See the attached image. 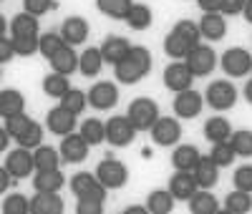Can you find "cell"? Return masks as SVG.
Here are the masks:
<instances>
[{
	"label": "cell",
	"instance_id": "obj_1",
	"mask_svg": "<svg viewBox=\"0 0 252 214\" xmlns=\"http://www.w3.org/2000/svg\"><path fill=\"white\" fill-rule=\"evenodd\" d=\"M199 43H202L199 23H194V20H179V23L169 31V35L164 38V53L172 61H187V56L192 53Z\"/></svg>",
	"mask_w": 252,
	"mask_h": 214
},
{
	"label": "cell",
	"instance_id": "obj_2",
	"mask_svg": "<svg viewBox=\"0 0 252 214\" xmlns=\"http://www.w3.org/2000/svg\"><path fill=\"white\" fill-rule=\"evenodd\" d=\"M152 51L144 48V46H134L131 53L126 56L119 66H114V73H116V81L119 83H126V86H134L139 83L141 78L149 76L152 71Z\"/></svg>",
	"mask_w": 252,
	"mask_h": 214
},
{
	"label": "cell",
	"instance_id": "obj_3",
	"mask_svg": "<svg viewBox=\"0 0 252 214\" xmlns=\"http://www.w3.org/2000/svg\"><path fill=\"white\" fill-rule=\"evenodd\" d=\"M126 116L131 119V123L136 126V131H152V126L159 121V106L149 96H139V98H134L129 103Z\"/></svg>",
	"mask_w": 252,
	"mask_h": 214
},
{
	"label": "cell",
	"instance_id": "obj_4",
	"mask_svg": "<svg viewBox=\"0 0 252 214\" xmlns=\"http://www.w3.org/2000/svg\"><path fill=\"white\" fill-rule=\"evenodd\" d=\"M71 191L73 197L81 202V199H94V202H106V186L101 184V179L96 174H91V171H78V174H73L71 179Z\"/></svg>",
	"mask_w": 252,
	"mask_h": 214
},
{
	"label": "cell",
	"instance_id": "obj_5",
	"mask_svg": "<svg viewBox=\"0 0 252 214\" xmlns=\"http://www.w3.org/2000/svg\"><path fill=\"white\" fill-rule=\"evenodd\" d=\"M220 66L227 76L242 78V76L252 73V53L247 48H227L220 58Z\"/></svg>",
	"mask_w": 252,
	"mask_h": 214
},
{
	"label": "cell",
	"instance_id": "obj_6",
	"mask_svg": "<svg viewBox=\"0 0 252 214\" xmlns=\"http://www.w3.org/2000/svg\"><path fill=\"white\" fill-rule=\"evenodd\" d=\"M204 101L212 106L215 111H227V109H232V106L237 103V89H235V83H229V81H215V83H209V89L204 93Z\"/></svg>",
	"mask_w": 252,
	"mask_h": 214
},
{
	"label": "cell",
	"instance_id": "obj_7",
	"mask_svg": "<svg viewBox=\"0 0 252 214\" xmlns=\"http://www.w3.org/2000/svg\"><path fill=\"white\" fill-rule=\"evenodd\" d=\"M96 177L101 179V184L106 189H121L129 182V169H126V164L119 161V159H103L96 166Z\"/></svg>",
	"mask_w": 252,
	"mask_h": 214
},
{
	"label": "cell",
	"instance_id": "obj_8",
	"mask_svg": "<svg viewBox=\"0 0 252 214\" xmlns=\"http://www.w3.org/2000/svg\"><path fill=\"white\" fill-rule=\"evenodd\" d=\"M136 136V126L131 123L129 116H111L106 121V141L116 149L129 146Z\"/></svg>",
	"mask_w": 252,
	"mask_h": 214
},
{
	"label": "cell",
	"instance_id": "obj_9",
	"mask_svg": "<svg viewBox=\"0 0 252 214\" xmlns=\"http://www.w3.org/2000/svg\"><path fill=\"white\" fill-rule=\"evenodd\" d=\"M3 166L10 171V174L15 179H26L33 174V169H35V156H33V149H26V146H18L13 149V152L5 154V161Z\"/></svg>",
	"mask_w": 252,
	"mask_h": 214
},
{
	"label": "cell",
	"instance_id": "obj_10",
	"mask_svg": "<svg viewBox=\"0 0 252 214\" xmlns=\"http://www.w3.org/2000/svg\"><path fill=\"white\" fill-rule=\"evenodd\" d=\"M187 66L194 73V78H204L217 68V53L212 51V46L199 43V46L187 56Z\"/></svg>",
	"mask_w": 252,
	"mask_h": 214
},
{
	"label": "cell",
	"instance_id": "obj_11",
	"mask_svg": "<svg viewBox=\"0 0 252 214\" xmlns=\"http://www.w3.org/2000/svg\"><path fill=\"white\" fill-rule=\"evenodd\" d=\"M164 86L169 91H174V93H182V91H187V89H192V83H194V73L189 71V66H187V61H174V63H169V66L164 68Z\"/></svg>",
	"mask_w": 252,
	"mask_h": 214
},
{
	"label": "cell",
	"instance_id": "obj_12",
	"mask_svg": "<svg viewBox=\"0 0 252 214\" xmlns=\"http://www.w3.org/2000/svg\"><path fill=\"white\" fill-rule=\"evenodd\" d=\"M149 134L157 146H177L182 139V123L174 116H159V121L152 126Z\"/></svg>",
	"mask_w": 252,
	"mask_h": 214
},
{
	"label": "cell",
	"instance_id": "obj_13",
	"mask_svg": "<svg viewBox=\"0 0 252 214\" xmlns=\"http://www.w3.org/2000/svg\"><path fill=\"white\" fill-rule=\"evenodd\" d=\"M61 156L66 164H81V161H86L89 159V152H91V144L81 136V131L76 134H68V136H63L61 139Z\"/></svg>",
	"mask_w": 252,
	"mask_h": 214
},
{
	"label": "cell",
	"instance_id": "obj_14",
	"mask_svg": "<svg viewBox=\"0 0 252 214\" xmlns=\"http://www.w3.org/2000/svg\"><path fill=\"white\" fill-rule=\"evenodd\" d=\"M202 106H204V96L194 89H187V91L174 96L172 109H174L177 119H197L202 114Z\"/></svg>",
	"mask_w": 252,
	"mask_h": 214
},
{
	"label": "cell",
	"instance_id": "obj_15",
	"mask_svg": "<svg viewBox=\"0 0 252 214\" xmlns=\"http://www.w3.org/2000/svg\"><path fill=\"white\" fill-rule=\"evenodd\" d=\"M119 103V86L111 83V81H101V83H94L91 91H89V106L98 111H109Z\"/></svg>",
	"mask_w": 252,
	"mask_h": 214
},
{
	"label": "cell",
	"instance_id": "obj_16",
	"mask_svg": "<svg viewBox=\"0 0 252 214\" xmlns=\"http://www.w3.org/2000/svg\"><path fill=\"white\" fill-rule=\"evenodd\" d=\"M46 123H48V131L51 134H56V136L63 139V136H68V134L76 131V114H71L68 109H63V106L58 103L56 109L48 111Z\"/></svg>",
	"mask_w": 252,
	"mask_h": 214
},
{
	"label": "cell",
	"instance_id": "obj_17",
	"mask_svg": "<svg viewBox=\"0 0 252 214\" xmlns=\"http://www.w3.org/2000/svg\"><path fill=\"white\" fill-rule=\"evenodd\" d=\"M197 189H199V184H197V179H194V171H182V169H177L174 174H172V179H169V191L174 194V199L189 202V199L197 194Z\"/></svg>",
	"mask_w": 252,
	"mask_h": 214
},
{
	"label": "cell",
	"instance_id": "obj_18",
	"mask_svg": "<svg viewBox=\"0 0 252 214\" xmlns=\"http://www.w3.org/2000/svg\"><path fill=\"white\" fill-rule=\"evenodd\" d=\"M89 20L86 18H81V15H71L63 20V26H61V35L66 38L68 46H81V43H86L89 40Z\"/></svg>",
	"mask_w": 252,
	"mask_h": 214
},
{
	"label": "cell",
	"instance_id": "obj_19",
	"mask_svg": "<svg viewBox=\"0 0 252 214\" xmlns=\"http://www.w3.org/2000/svg\"><path fill=\"white\" fill-rule=\"evenodd\" d=\"M131 43L126 40L124 35H109L106 40L101 43V53H103V61L111 63V66H119V63L131 53Z\"/></svg>",
	"mask_w": 252,
	"mask_h": 214
},
{
	"label": "cell",
	"instance_id": "obj_20",
	"mask_svg": "<svg viewBox=\"0 0 252 214\" xmlns=\"http://www.w3.org/2000/svg\"><path fill=\"white\" fill-rule=\"evenodd\" d=\"M66 202L58 197V191H35L31 199V214H63Z\"/></svg>",
	"mask_w": 252,
	"mask_h": 214
},
{
	"label": "cell",
	"instance_id": "obj_21",
	"mask_svg": "<svg viewBox=\"0 0 252 214\" xmlns=\"http://www.w3.org/2000/svg\"><path fill=\"white\" fill-rule=\"evenodd\" d=\"M199 31H202V38H207V40H222L227 35V15L204 13L199 20Z\"/></svg>",
	"mask_w": 252,
	"mask_h": 214
},
{
	"label": "cell",
	"instance_id": "obj_22",
	"mask_svg": "<svg viewBox=\"0 0 252 214\" xmlns=\"http://www.w3.org/2000/svg\"><path fill=\"white\" fill-rule=\"evenodd\" d=\"M78 66H81V56L76 53L73 46H66L63 51H58V53L51 58V68H53L56 73H63V76L76 73Z\"/></svg>",
	"mask_w": 252,
	"mask_h": 214
},
{
	"label": "cell",
	"instance_id": "obj_23",
	"mask_svg": "<svg viewBox=\"0 0 252 214\" xmlns=\"http://www.w3.org/2000/svg\"><path fill=\"white\" fill-rule=\"evenodd\" d=\"M194 179L199 184V189H212L220 179V166L212 156H202L199 164L194 166Z\"/></svg>",
	"mask_w": 252,
	"mask_h": 214
},
{
	"label": "cell",
	"instance_id": "obj_24",
	"mask_svg": "<svg viewBox=\"0 0 252 214\" xmlns=\"http://www.w3.org/2000/svg\"><path fill=\"white\" fill-rule=\"evenodd\" d=\"M26 111V96L15 91V89H3L0 91V116L10 119L15 114H23Z\"/></svg>",
	"mask_w": 252,
	"mask_h": 214
},
{
	"label": "cell",
	"instance_id": "obj_25",
	"mask_svg": "<svg viewBox=\"0 0 252 214\" xmlns=\"http://www.w3.org/2000/svg\"><path fill=\"white\" fill-rule=\"evenodd\" d=\"M10 38H38V18L31 13H18L10 20Z\"/></svg>",
	"mask_w": 252,
	"mask_h": 214
},
{
	"label": "cell",
	"instance_id": "obj_26",
	"mask_svg": "<svg viewBox=\"0 0 252 214\" xmlns=\"http://www.w3.org/2000/svg\"><path fill=\"white\" fill-rule=\"evenodd\" d=\"M66 184L61 169H46V171H35L33 179V189L35 191H61V186Z\"/></svg>",
	"mask_w": 252,
	"mask_h": 214
},
{
	"label": "cell",
	"instance_id": "obj_27",
	"mask_svg": "<svg viewBox=\"0 0 252 214\" xmlns=\"http://www.w3.org/2000/svg\"><path fill=\"white\" fill-rule=\"evenodd\" d=\"M232 136V123H229L224 116H212L207 119L204 123V139L209 144H217V141H227Z\"/></svg>",
	"mask_w": 252,
	"mask_h": 214
},
{
	"label": "cell",
	"instance_id": "obj_28",
	"mask_svg": "<svg viewBox=\"0 0 252 214\" xmlns=\"http://www.w3.org/2000/svg\"><path fill=\"white\" fill-rule=\"evenodd\" d=\"M202 154L197 152V146L192 144H182L174 149V154H172V164L174 169H182V171H194V166L199 164Z\"/></svg>",
	"mask_w": 252,
	"mask_h": 214
},
{
	"label": "cell",
	"instance_id": "obj_29",
	"mask_svg": "<svg viewBox=\"0 0 252 214\" xmlns=\"http://www.w3.org/2000/svg\"><path fill=\"white\" fill-rule=\"evenodd\" d=\"M189 212L192 214H217L220 202L209 189H197V194L189 199Z\"/></svg>",
	"mask_w": 252,
	"mask_h": 214
},
{
	"label": "cell",
	"instance_id": "obj_30",
	"mask_svg": "<svg viewBox=\"0 0 252 214\" xmlns=\"http://www.w3.org/2000/svg\"><path fill=\"white\" fill-rule=\"evenodd\" d=\"M227 214H247L252 212V191H245V189H235L224 197V209Z\"/></svg>",
	"mask_w": 252,
	"mask_h": 214
},
{
	"label": "cell",
	"instance_id": "obj_31",
	"mask_svg": "<svg viewBox=\"0 0 252 214\" xmlns=\"http://www.w3.org/2000/svg\"><path fill=\"white\" fill-rule=\"evenodd\" d=\"M35 171H46V169H61V149H53V146H46V144H40L35 152Z\"/></svg>",
	"mask_w": 252,
	"mask_h": 214
},
{
	"label": "cell",
	"instance_id": "obj_32",
	"mask_svg": "<svg viewBox=\"0 0 252 214\" xmlns=\"http://www.w3.org/2000/svg\"><path fill=\"white\" fill-rule=\"evenodd\" d=\"M103 63H106V61H103L101 48H86V51L81 53V66H78V71H81V76L94 78V76L101 73Z\"/></svg>",
	"mask_w": 252,
	"mask_h": 214
},
{
	"label": "cell",
	"instance_id": "obj_33",
	"mask_svg": "<svg viewBox=\"0 0 252 214\" xmlns=\"http://www.w3.org/2000/svg\"><path fill=\"white\" fill-rule=\"evenodd\" d=\"M174 202L177 199L169 189H157L146 199V209H149V214H169L174 209Z\"/></svg>",
	"mask_w": 252,
	"mask_h": 214
},
{
	"label": "cell",
	"instance_id": "obj_34",
	"mask_svg": "<svg viewBox=\"0 0 252 214\" xmlns=\"http://www.w3.org/2000/svg\"><path fill=\"white\" fill-rule=\"evenodd\" d=\"M126 26H129L131 31H146L152 23H154V13L149 5H141V3H134V8L129 10V15H126L124 20Z\"/></svg>",
	"mask_w": 252,
	"mask_h": 214
},
{
	"label": "cell",
	"instance_id": "obj_35",
	"mask_svg": "<svg viewBox=\"0 0 252 214\" xmlns=\"http://www.w3.org/2000/svg\"><path fill=\"white\" fill-rule=\"evenodd\" d=\"M71 91V81H68V76H63V73H48L46 78H43V93L46 96H51V98H63Z\"/></svg>",
	"mask_w": 252,
	"mask_h": 214
},
{
	"label": "cell",
	"instance_id": "obj_36",
	"mask_svg": "<svg viewBox=\"0 0 252 214\" xmlns=\"http://www.w3.org/2000/svg\"><path fill=\"white\" fill-rule=\"evenodd\" d=\"M96 8L114 20H126L129 10L134 8V0H96Z\"/></svg>",
	"mask_w": 252,
	"mask_h": 214
},
{
	"label": "cell",
	"instance_id": "obj_37",
	"mask_svg": "<svg viewBox=\"0 0 252 214\" xmlns=\"http://www.w3.org/2000/svg\"><path fill=\"white\" fill-rule=\"evenodd\" d=\"M81 136L86 139L91 146H98L106 141V121H98V119H86L81 123Z\"/></svg>",
	"mask_w": 252,
	"mask_h": 214
},
{
	"label": "cell",
	"instance_id": "obj_38",
	"mask_svg": "<svg viewBox=\"0 0 252 214\" xmlns=\"http://www.w3.org/2000/svg\"><path fill=\"white\" fill-rule=\"evenodd\" d=\"M66 46H68V43H66V38H63L61 33H43V35H40V48H38V53L51 61L58 51H63Z\"/></svg>",
	"mask_w": 252,
	"mask_h": 214
},
{
	"label": "cell",
	"instance_id": "obj_39",
	"mask_svg": "<svg viewBox=\"0 0 252 214\" xmlns=\"http://www.w3.org/2000/svg\"><path fill=\"white\" fill-rule=\"evenodd\" d=\"M209 156H212L215 161H217V166L222 169V166H229L235 161V156H237V152H235V146H232V141H217V144H212V152H209Z\"/></svg>",
	"mask_w": 252,
	"mask_h": 214
},
{
	"label": "cell",
	"instance_id": "obj_40",
	"mask_svg": "<svg viewBox=\"0 0 252 214\" xmlns=\"http://www.w3.org/2000/svg\"><path fill=\"white\" fill-rule=\"evenodd\" d=\"M229 141H232L237 156L252 159V131H250V128H237V131H232Z\"/></svg>",
	"mask_w": 252,
	"mask_h": 214
},
{
	"label": "cell",
	"instance_id": "obj_41",
	"mask_svg": "<svg viewBox=\"0 0 252 214\" xmlns=\"http://www.w3.org/2000/svg\"><path fill=\"white\" fill-rule=\"evenodd\" d=\"M61 106L78 116V114H83V109L89 106V93H83V91H78V89H71L66 96L61 98Z\"/></svg>",
	"mask_w": 252,
	"mask_h": 214
},
{
	"label": "cell",
	"instance_id": "obj_42",
	"mask_svg": "<svg viewBox=\"0 0 252 214\" xmlns=\"http://www.w3.org/2000/svg\"><path fill=\"white\" fill-rule=\"evenodd\" d=\"M33 123V119L23 111V114H15V116H10V119H3V128H8V134L13 136V139H18V136H23L26 131H28V126Z\"/></svg>",
	"mask_w": 252,
	"mask_h": 214
},
{
	"label": "cell",
	"instance_id": "obj_43",
	"mask_svg": "<svg viewBox=\"0 0 252 214\" xmlns=\"http://www.w3.org/2000/svg\"><path fill=\"white\" fill-rule=\"evenodd\" d=\"M15 144H18V146H26V149H33V152H35V149L43 144V126L33 121V123L28 126V131H26L23 136L15 139Z\"/></svg>",
	"mask_w": 252,
	"mask_h": 214
},
{
	"label": "cell",
	"instance_id": "obj_44",
	"mask_svg": "<svg viewBox=\"0 0 252 214\" xmlns=\"http://www.w3.org/2000/svg\"><path fill=\"white\" fill-rule=\"evenodd\" d=\"M3 214H31V199L23 194H8L3 199Z\"/></svg>",
	"mask_w": 252,
	"mask_h": 214
},
{
	"label": "cell",
	"instance_id": "obj_45",
	"mask_svg": "<svg viewBox=\"0 0 252 214\" xmlns=\"http://www.w3.org/2000/svg\"><path fill=\"white\" fill-rule=\"evenodd\" d=\"M13 48H15V56L28 58L40 48V35L38 38H13Z\"/></svg>",
	"mask_w": 252,
	"mask_h": 214
},
{
	"label": "cell",
	"instance_id": "obj_46",
	"mask_svg": "<svg viewBox=\"0 0 252 214\" xmlns=\"http://www.w3.org/2000/svg\"><path fill=\"white\" fill-rule=\"evenodd\" d=\"M53 8H58L56 0H23V10L31 13V15H35V18L51 13Z\"/></svg>",
	"mask_w": 252,
	"mask_h": 214
},
{
	"label": "cell",
	"instance_id": "obj_47",
	"mask_svg": "<svg viewBox=\"0 0 252 214\" xmlns=\"http://www.w3.org/2000/svg\"><path fill=\"white\" fill-rule=\"evenodd\" d=\"M235 189H245V191H252V164H245L235 171Z\"/></svg>",
	"mask_w": 252,
	"mask_h": 214
},
{
	"label": "cell",
	"instance_id": "obj_48",
	"mask_svg": "<svg viewBox=\"0 0 252 214\" xmlns=\"http://www.w3.org/2000/svg\"><path fill=\"white\" fill-rule=\"evenodd\" d=\"M78 214H101L103 212V202H94V199H81L76 204Z\"/></svg>",
	"mask_w": 252,
	"mask_h": 214
},
{
	"label": "cell",
	"instance_id": "obj_49",
	"mask_svg": "<svg viewBox=\"0 0 252 214\" xmlns=\"http://www.w3.org/2000/svg\"><path fill=\"white\" fill-rule=\"evenodd\" d=\"M245 3L247 0H222V15H240L245 10Z\"/></svg>",
	"mask_w": 252,
	"mask_h": 214
},
{
	"label": "cell",
	"instance_id": "obj_50",
	"mask_svg": "<svg viewBox=\"0 0 252 214\" xmlns=\"http://www.w3.org/2000/svg\"><path fill=\"white\" fill-rule=\"evenodd\" d=\"M15 56V48H13V38H0V63H8L10 58Z\"/></svg>",
	"mask_w": 252,
	"mask_h": 214
},
{
	"label": "cell",
	"instance_id": "obj_51",
	"mask_svg": "<svg viewBox=\"0 0 252 214\" xmlns=\"http://www.w3.org/2000/svg\"><path fill=\"white\" fill-rule=\"evenodd\" d=\"M197 5L204 13H220L222 10V0H197Z\"/></svg>",
	"mask_w": 252,
	"mask_h": 214
},
{
	"label": "cell",
	"instance_id": "obj_52",
	"mask_svg": "<svg viewBox=\"0 0 252 214\" xmlns=\"http://www.w3.org/2000/svg\"><path fill=\"white\" fill-rule=\"evenodd\" d=\"M13 182H15V177H13V174H10V171H8V169L3 166V169H0V189H3V191H5V189H8V186H10Z\"/></svg>",
	"mask_w": 252,
	"mask_h": 214
},
{
	"label": "cell",
	"instance_id": "obj_53",
	"mask_svg": "<svg viewBox=\"0 0 252 214\" xmlns=\"http://www.w3.org/2000/svg\"><path fill=\"white\" fill-rule=\"evenodd\" d=\"M10 134H8V128H3V131H0V149H3V152H5V149H8V144H10Z\"/></svg>",
	"mask_w": 252,
	"mask_h": 214
},
{
	"label": "cell",
	"instance_id": "obj_54",
	"mask_svg": "<svg viewBox=\"0 0 252 214\" xmlns=\"http://www.w3.org/2000/svg\"><path fill=\"white\" fill-rule=\"evenodd\" d=\"M242 15H245V20H247V23H252V0H247V3H245V10H242Z\"/></svg>",
	"mask_w": 252,
	"mask_h": 214
},
{
	"label": "cell",
	"instance_id": "obj_55",
	"mask_svg": "<svg viewBox=\"0 0 252 214\" xmlns=\"http://www.w3.org/2000/svg\"><path fill=\"white\" fill-rule=\"evenodd\" d=\"M149 209L146 207H129V209H124V214H146Z\"/></svg>",
	"mask_w": 252,
	"mask_h": 214
},
{
	"label": "cell",
	"instance_id": "obj_56",
	"mask_svg": "<svg viewBox=\"0 0 252 214\" xmlns=\"http://www.w3.org/2000/svg\"><path fill=\"white\" fill-rule=\"evenodd\" d=\"M245 101H247V103H252V78L245 83Z\"/></svg>",
	"mask_w": 252,
	"mask_h": 214
}]
</instances>
